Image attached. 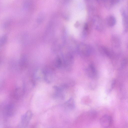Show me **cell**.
Instances as JSON below:
<instances>
[{"label": "cell", "mask_w": 128, "mask_h": 128, "mask_svg": "<svg viewBox=\"0 0 128 128\" xmlns=\"http://www.w3.org/2000/svg\"><path fill=\"white\" fill-rule=\"evenodd\" d=\"M106 21L108 25L110 26H114L116 22L115 17L112 16H110L107 18Z\"/></svg>", "instance_id": "52a82bcc"}, {"label": "cell", "mask_w": 128, "mask_h": 128, "mask_svg": "<svg viewBox=\"0 0 128 128\" xmlns=\"http://www.w3.org/2000/svg\"><path fill=\"white\" fill-rule=\"evenodd\" d=\"M88 30V24L86 23L85 24L84 26V31L86 32H87Z\"/></svg>", "instance_id": "5bb4252c"}, {"label": "cell", "mask_w": 128, "mask_h": 128, "mask_svg": "<svg viewBox=\"0 0 128 128\" xmlns=\"http://www.w3.org/2000/svg\"><path fill=\"white\" fill-rule=\"evenodd\" d=\"M20 93V89L19 88H16L12 92L11 94L12 97L15 99H18Z\"/></svg>", "instance_id": "30bf717a"}, {"label": "cell", "mask_w": 128, "mask_h": 128, "mask_svg": "<svg viewBox=\"0 0 128 128\" xmlns=\"http://www.w3.org/2000/svg\"><path fill=\"white\" fill-rule=\"evenodd\" d=\"M6 112L8 114H12L13 111L12 106V105H9L8 106L6 109Z\"/></svg>", "instance_id": "7c38bea8"}, {"label": "cell", "mask_w": 128, "mask_h": 128, "mask_svg": "<svg viewBox=\"0 0 128 128\" xmlns=\"http://www.w3.org/2000/svg\"><path fill=\"white\" fill-rule=\"evenodd\" d=\"M126 60H124L121 63V66H122L124 67L126 65Z\"/></svg>", "instance_id": "9a60e30c"}, {"label": "cell", "mask_w": 128, "mask_h": 128, "mask_svg": "<svg viewBox=\"0 0 128 128\" xmlns=\"http://www.w3.org/2000/svg\"><path fill=\"white\" fill-rule=\"evenodd\" d=\"M27 60L26 57L24 55L20 57L19 60V66L22 68H25L27 64Z\"/></svg>", "instance_id": "8992f818"}, {"label": "cell", "mask_w": 128, "mask_h": 128, "mask_svg": "<svg viewBox=\"0 0 128 128\" xmlns=\"http://www.w3.org/2000/svg\"><path fill=\"white\" fill-rule=\"evenodd\" d=\"M78 51L80 55L83 57H87L90 56L91 52V49L88 44L82 43L78 47Z\"/></svg>", "instance_id": "7a4b0ae2"}, {"label": "cell", "mask_w": 128, "mask_h": 128, "mask_svg": "<svg viewBox=\"0 0 128 128\" xmlns=\"http://www.w3.org/2000/svg\"><path fill=\"white\" fill-rule=\"evenodd\" d=\"M54 64L56 67L57 68H60L62 64L61 60L59 58H57L55 60Z\"/></svg>", "instance_id": "4fadbf2b"}, {"label": "cell", "mask_w": 128, "mask_h": 128, "mask_svg": "<svg viewBox=\"0 0 128 128\" xmlns=\"http://www.w3.org/2000/svg\"><path fill=\"white\" fill-rule=\"evenodd\" d=\"M65 105L66 107L70 109L74 108L75 106V104L73 99L71 98L69 100L65 103Z\"/></svg>", "instance_id": "9c48e42d"}, {"label": "cell", "mask_w": 128, "mask_h": 128, "mask_svg": "<svg viewBox=\"0 0 128 128\" xmlns=\"http://www.w3.org/2000/svg\"><path fill=\"white\" fill-rule=\"evenodd\" d=\"M111 117L108 115H104L102 116L100 119V123L104 128L109 127L111 124L112 121Z\"/></svg>", "instance_id": "3957f363"}, {"label": "cell", "mask_w": 128, "mask_h": 128, "mask_svg": "<svg viewBox=\"0 0 128 128\" xmlns=\"http://www.w3.org/2000/svg\"><path fill=\"white\" fill-rule=\"evenodd\" d=\"M11 22V20L9 18H7L4 20L2 24V28L5 30L8 28L10 26Z\"/></svg>", "instance_id": "ba28073f"}, {"label": "cell", "mask_w": 128, "mask_h": 128, "mask_svg": "<svg viewBox=\"0 0 128 128\" xmlns=\"http://www.w3.org/2000/svg\"><path fill=\"white\" fill-rule=\"evenodd\" d=\"M8 38V35L6 34L0 36V48L6 44L7 42Z\"/></svg>", "instance_id": "8fae6325"}, {"label": "cell", "mask_w": 128, "mask_h": 128, "mask_svg": "<svg viewBox=\"0 0 128 128\" xmlns=\"http://www.w3.org/2000/svg\"><path fill=\"white\" fill-rule=\"evenodd\" d=\"M32 116V113L30 110H28L21 116V120L18 126L20 128H24L30 122Z\"/></svg>", "instance_id": "6da1fadb"}, {"label": "cell", "mask_w": 128, "mask_h": 128, "mask_svg": "<svg viewBox=\"0 0 128 128\" xmlns=\"http://www.w3.org/2000/svg\"><path fill=\"white\" fill-rule=\"evenodd\" d=\"M86 74L90 78H94L96 75V71L94 64H90L86 69Z\"/></svg>", "instance_id": "277c9868"}, {"label": "cell", "mask_w": 128, "mask_h": 128, "mask_svg": "<svg viewBox=\"0 0 128 128\" xmlns=\"http://www.w3.org/2000/svg\"><path fill=\"white\" fill-rule=\"evenodd\" d=\"M43 72L46 80L48 82H50L53 74V70L50 67L46 66L44 68Z\"/></svg>", "instance_id": "5b68a950"}]
</instances>
